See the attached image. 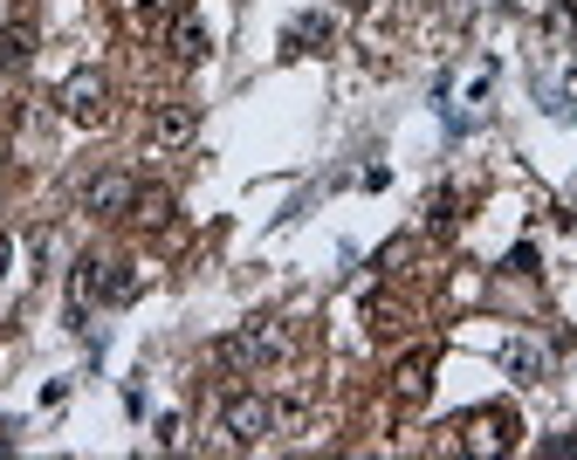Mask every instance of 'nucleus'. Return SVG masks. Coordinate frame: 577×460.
Instances as JSON below:
<instances>
[{
    "label": "nucleus",
    "instance_id": "9b49d317",
    "mask_svg": "<svg viewBox=\"0 0 577 460\" xmlns=\"http://www.w3.org/2000/svg\"><path fill=\"white\" fill-rule=\"evenodd\" d=\"M303 41H330V21H324V14H303V21L289 28V55H303Z\"/></svg>",
    "mask_w": 577,
    "mask_h": 460
},
{
    "label": "nucleus",
    "instance_id": "2eb2a0df",
    "mask_svg": "<svg viewBox=\"0 0 577 460\" xmlns=\"http://www.w3.org/2000/svg\"><path fill=\"white\" fill-rule=\"evenodd\" d=\"M358 8H365V0H358Z\"/></svg>",
    "mask_w": 577,
    "mask_h": 460
},
{
    "label": "nucleus",
    "instance_id": "f8f14e48",
    "mask_svg": "<svg viewBox=\"0 0 577 460\" xmlns=\"http://www.w3.org/2000/svg\"><path fill=\"white\" fill-rule=\"evenodd\" d=\"M28 41H35V35H28V28H21V21H14V28L0 35V55H8V62H21V55H28Z\"/></svg>",
    "mask_w": 577,
    "mask_h": 460
},
{
    "label": "nucleus",
    "instance_id": "9d476101",
    "mask_svg": "<svg viewBox=\"0 0 577 460\" xmlns=\"http://www.w3.org/2000/svg\"><path fill=\"white\" fill-rule=\"evenodd\" d=\"M165 213H173V192H165V186H138V200H131V221H145V227H159Z\"/></svg>",
    "mask_w": 577,
    "mask_h": 460
},
{
    "label": "nucleus",
    "instance_id": "f03ea898",
    "mask_svg": "<svg viewBox=\"0 0 577 460\" xmlns=\"http://www.w3.org/2000/svg\"><path fill=\"white\" fill-rule=\"evenodd\" d=\"M275 350H283V331H275L268 316H254V323H241L227 344H221V364H234V371H254V364H268Z\"/></svg>",
    "mask_w": 577,
    "mask_h": 460
},
{
    "label": "nucleus",
    "instance_id": "ddd939ff",
    "mask_svg": "<svg viewBox=\"0 0 577 460\" xmlns=\"http://www.w3.org/2000/svg\"><path fill=\"white\" fill-rule=\"evenodd\" d=\"M426 213H434V227H454V192H434V207H426Z\"/></svg>",
    "mask_w": 577,
    "mask_h": 460
},
{
    "label": "nucleus",
    "instance_id": "4468645a",
    "mask_svg": "<svg viewBox=\"0 0 577 460\" xmlns=\"http://www.w3.org/2000/svg\"><path fill=\"white\" fill-rule=\"evenodd\" d=\"M0 269H8V240H0Z\"/></svg>",
    "mask_w": 577,
    "mask_h": 460
},
{
    "label": "nucleus",
    "instance_id": "20e7f679",
    "mask_svg": "<svg viewBox=\"0 0 577 460\" xmlns=\"http://www.w3.org/2000/svg\"><path fill=\"white\" fill-rule=\"evenodd\" d=\"M103 97H111V90H103V76L97 70H76L70 83H62V117H76V124H90V117H103Z\"/></svg>",
    "mask_w": 577,
    "mask_h": 460
},
{
    "label": "nucleus",
    "instance_id": "f257e3e1",
    "mask_svg": "<svg viewBox=\"0 0 577 460\" xmlns=\"http://www.w3.org/2000/svg\"><path fill=\"white\" fill-rule=\"evenodd\" d=\"M221 426H227V440H234V447H262L268 433H275V406L262 399V391H227Z\"/></svg>",
    "mask_w": 577,
    "mask_h": 460
},
{
    "label": "nucleus",
    "instance_id": "0eeeda50",
    "mask_svg": "<svg viewBox=\"0 0 577 460\" xmlns=\"http://www.w3.org/2000/svg\"><path fill=\"white\" fill-rule=\"evenodd\" d=\"M173 55H179V62H206V28H200L192 14L173 21Z\"/></svg>",
    "mask_w": 577,
    "mask_h": 460
},
{
    "label": "nucleus",
    "instance_id": "39448f33",
    "mask_svg": "<svg viewBox=\"0 0 577 460\" xmlns=\"http://www.w3.org/2000/svg\"><path fill=\"white\" fill-rule=\"evenodd\" d=\"M192 130H200V111H192V103H165L152 117V145H186Z\"/></svg>",
    "mask_w": 577,
    "mask_h": 460
},
{
    "label": "nucleus",
    "instance_id": "423d86ee",
    "mask_svg": "<svg viewBox=\"0 0 577 460\" xmlns=\"http://www.w3.org/2000/svg\"><path fill=\"white\" fill-rule=\"evenodd\" d=\"M426 371H434V358H426V350H413V358L399 364V378H392V391H399V406H413V399H426Z\"/></svg>",
    "mask_w": 577,
    "mask_h": 460
},
{
    "label": "nucleus",
    "instance_id": "1a4fd4ad",
    "mask_svg": "<svg viewBox=\"0 0 577 460\" xmlns=\"http://www.w3.org/2000/svg\"><path fill=\"white\" fill-rule=\"evenodd\" d=\"M131 8H138V28L159 35V28H173V21L186 14V0H131Z\"/></svg>",
    "mask_w": 577,
    "mask_h": 460
},
{
    "label": "nucleus",
    "instance_id": "7ed1b4c3",
    "mask_svg": "<svg viewBox=\"0 0 577 460\" xmlns=\"http://www.w3.org/2000/svg\"><path fill=\"white\" fill-rule=\"evenodd\" d=\"M131 200H138V179H131V172H97V179L83 186V213H97V221L131 213Z\"/></svg>",
    "mask_w": 577,
    "mask_h": 460
},
{
    "label": "nucleus",
    "instance_id": "6e6552de",
    "mask_svg": "<svg viewBox=\"0 0 577 460\" xmlns=\"http://www.w3.org/2000/svg\"><path fill=\"white\" fill-rule=\"evenodd\" d=\"M502 358H509V371H516V378H523V385H537V378H543V371H550V358H543V350H537V344H523V337H516V344H509V350H502Z\"/></svg>",
    "mask_w": 577,
    "mask_h": 460
}]
</instances>
